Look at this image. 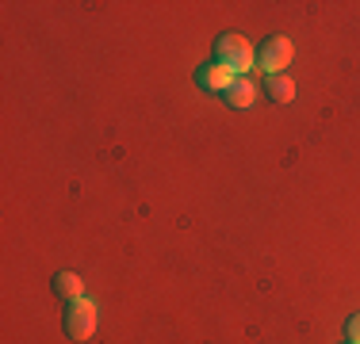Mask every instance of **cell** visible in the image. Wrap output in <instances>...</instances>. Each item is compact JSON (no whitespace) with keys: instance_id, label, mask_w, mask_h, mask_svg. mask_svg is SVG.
<instances>
[{"instance_id":"obj_1","label":"cell","mask_w":360,"mask_h":344,"mask_svg":"<svg viewBox=\"0 0 360 344\" xmlns=\"http://www.w3.org/2000/svg\"><path fill=\"white\" fill-rule=\"evenodd\" d=\"M215 62L222 69H230L234 77H245L253 69L257 54H253L250 39H242V34H222V39L215 42Z\"/></svg>"},{"instance_id":"obj_2","label":"cell","mask_w":360,"mask_h":344,"mask_svg":"<svg viewBox=\"0 0 360 344\" xmlns=\"http://www.w3.org/2000/svg\"><path fill=\"white\" fill-rule=\"evenodd\" d=\"M96 303L92 298H73L70 310H65V333H70V340H89L92 333H96Z\"/></svg>"},{"instance_id":"obj_3","label":"cell","mask_w":360,"mask_h":344,"mask_svg":"<svg viewBox=\"0 0 360 344\" xmlns=\"http://www.w3.org/2000/svg\"><path fill=\"white\" fill-rule=\"evenodd\" d=\"M291 58H295L291 39H284V34H272V39L257 50V69H264V77H276V73H284V69H288Z\"/></svg>"},{"instance_id":"obj_4","label":"cell","mask_w":360,"mask_h":344,"mask_svg":"<svg viewBox=\"0 0 360 344\" xmlns=\"http://www.w3.org/2000/svg\"><path fill=\"white\" fill-rule=\"evenodd\" d=\"M195 84H200V88H207V92H222V96H226V88L234 84V73H230V69H222L219 62H211V65L195 69Z\"/></svg>"},{"instance_id":"obj_5","label":"cell","mask_w":360,"mask_h":344,"mask_svg":"<svg viewBox=\"0 0 360 344\" xmlns=\"http://www.w3.org/2000/svg\"><path fill=\"white\" fill-rule=\"evenodd\" d=\"M226 103H230V107H238V111L253 107V103H257V84L250 81V77H234V84L226 88Z\"/></svg>"},{"instance_id":"obj_6","label":"cell","mask_w":360,"mask_h":344,"mask_svg":"<svg viewBox=\"0 0 360 344\" xmlns=\"http://www.w3.org/2000/svg\"><path fill=\"white\" fill-rule=\"evenodd\" d=\"M54 295H62V298H84V283H81V275L77 272H58L54 275Z\"/></svg>"},{"instance_id":"obj_7","label":"cell","mask_w":360,"mask_h":344,"mask_svg":"<svg viewBox=\"0 0 360 344\" xmlns=\"http://www.w3.org/2000/svg\"><path fill=\"white\" fill-rule=\"evenodd\" d=\"M269 96L276 100V103H291V96H295V84H291V77H288V73L269 77Z\"/></svg>"},{"instance_id":"obj_8","label":"cell","mask_w":360,"mask_h":344,"mask_svg":"<svg viewBox=\"0 0 360 344\" xmlns=\"http://www.w3.org/2000/svg\"><path fill=\"white\" fill-rule=\"evenodd\" d=\"M345 333H349V340H353V344H360V314H353L345 322Z\"/></svg>"},{"instance_id":"obj_9","label":"cell","mask_w":360,"mask_h":344,"mask_svg":"<svg viewBox=\"0 0 360 344\" xmlns=\"http://www.w3.org/2000/svg\"><path fill=\"white\" fill-rule=\"evenodd\" d=\"M349 344H353V340H349Z\"/></svg>"}]
</instances>
